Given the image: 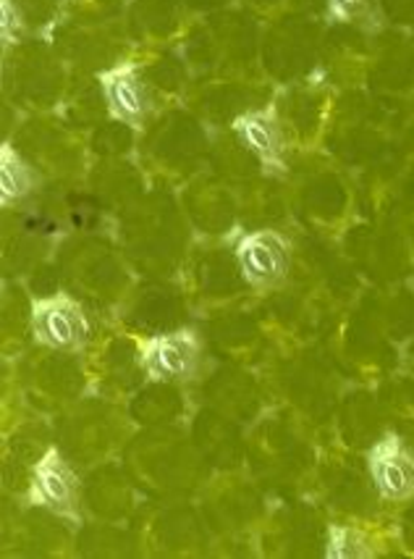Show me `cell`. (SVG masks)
<instances>
[{
  "label": "cell",
  "mask_w": 414,
  "mask_h": 559,
  "mask_svg": "<svg viewBox=\"0 0 414 559\" xmlns=\"http://www.w3.org/2000/svg\"><path fill=\"white\" fill-rule=\"evenodd\" d=\"M37 187V177L24 155L11 142L0 145V205L9 207L29 198Z\"/></svg>",
  "instance_id": "obj_8"
},
{
  "label": "cell",
  "mask_w": 414,
  "mask_h": 559,
  "mask_svg": "<svg viewBox=\"0 0 414 559\" xmlns=\"http://www.w3.org/2000/svg\"><path fill=\"white\" fill-rule=\"evenodd\" d=\"M137 362L150 381H190L203 362V340L194 329L147 336L137 344Z\"/></svg>",
  "instance_id": "obj_2"
},
{
  "label": "cell",
  "mask_w": 414,
  "mask_h": 559,
  "mask_svg": "<svg viewBox=\"0 0 414 559\" xmlns=\"http://www.w3.org/2000/svg\"><path fill=\"white\" fill-rule=\"evenodd\" d=\"M239 273L252 289L268 292L281 287L289 276L291 242L276 229L247 231L236 242Z\"/></svg>",
  "instance_id": "obj_3"
},
{
  "label": "cell",
  "mask_w": 414,
  "mask_h": 559,
  "mask_svg": "<svg viewBox=\"0 0 414 559\" xmlns=\"http://www.w3.org/2000/svg\"><path fill=\"white\" fill-rule=\"evenodd\" d=\"M76 497H80L76 473L71 471L66 457L56 447H50L40 457V463L35 465V471H32L29 504L50 510L53 515L69 520V523H80Z\"/></svg>",
  "instance_id": "obj_4"
},
{
  "label": "cell",
  "mask_w": 414,
  "mask_h": 559,
  "mask_svg": "<svg viewBox=\"0 0 414 559\" xmlns=\"http://www.w3.org/2000/svg\"><path fill=\"white\" fill-rule=\"evenodd\" d=\"M373 555H375V549L365 533L357 528H349V525H331V531H328L326 557L360 559V557H373Z\"/></svg>",
  "instance_id": "obj_9"
},
{
  "label": "cell",
  "mask_w": 414,
  "mask_h": 559,
  "mask_svg": "<svg viewBox=\"0 0 414 559\" xmlns=\"http://www.w3.org/2000/svg\"><path fill=\"white\" fill-rule=\"evenodd\" d=\"M231 129H234L239 142L255 155L257 164L268 177H283L289 171L287 134H283L281 119H278L273 106L236 116Z\"/></svg>",
  "instance_id": "obj_6"
},
{
  "label": "cell",
  "mask_w": 414,
  "mask_h": 559,
  "mask_svg": "<svg viewBox=\"0 0 414 559\" xmlns=\"http://www.w3.org/2000/svg\"><path fill=\"white\" fill-rule=\"evenodd\" d=\"M108 114L124 127L139 129L153 110L150 93L137 61H119L115 67L97 74Z\"/></svg>",
  "instance_id": "obj_5"
},
{
  "label": "cell",
  "mask_w": 414,
  "mask_h": 559,
  "mask_svg": "<svg viewBox=\"0 0 414 559\" xmlns=\"http://www.w3.org/2000/svg\"><path fill=\"white\" fill-rule=\"evenodd\" d=\"M375 489L383 499H410L414 493V454L393 433H388L367 454Z\"/></svg>",
  "instance_id": "obj_7"
},
{
  "label": "cell",
  "mask_w": 414,
  "mask_h": 559,
  "mask_svg": "<svg viewBox=\"0 0 414 559\" xmlns=\"http://www.w3.org/2000/svg\"><path fill=\"white\" fill-rule=\"evenodd\" d=\"M32 336L37 344L61 353H80L89 340V318L82 302L69 292L37 297L29 308Z\"/></svg>",
  "instance_id": "obj_1"
},
{
  "label": "cell",
  "mask_w": 414,
  "mask_h": 559,
  "mask_svg": "<svg viewBox=\"0 0 414 559\" xmlns=\"http://www.w3.org/2000/svg\"><path fill=\"white\" fill-rule=\"evenodd\" d=\"M24 35V16L14 0H0V43L3 48L16 45Z\"/></svg>",
  "instance_id": "obj_10"
},
{
  "label": "cell",
  "mask_w": 414,
  "mask_h": 559,
  "mask_svg": "<svg viewBox=\"0 0 414 559\" xmlns=\"http://www.w3.org/2000/svg\"><path fill=\"white\" fill-rule=\"evenodd\" d=\"M370 3L373 0H328V16L339 24L352 22V19L365 14Z\"/></svg>",
  "instance_id": "obj_11"
}]
</instances>
